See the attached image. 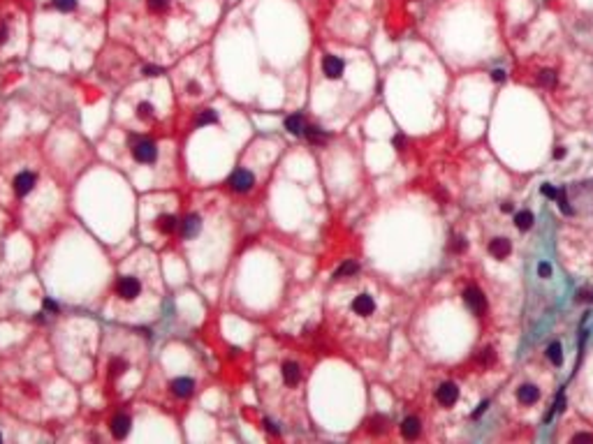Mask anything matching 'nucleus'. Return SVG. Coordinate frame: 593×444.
Instances as JSON below:
<instances>
[{"mask_svg": "<svg viewBox=\"0 0 593 444\" xmlns=\"http://www.w3.org/2000/svg\"><path fill=\"white\" fill-rule=\"evenodd\" d=\"M510 250H512V245H510L508 238H494L489 243V252H491V257H496V259H505L510 254Z\"/></svg>", "mask_w": 593, "mask_h": 444, "instance_id": "2eb2a0df", "label": "nucleus"}, {"mask_svg": "<svg viewBox=\"0 0 593 444\" xmlns=\"http://www.w3.org/2000/svg\"><path fill=\"white\" fill-rule=\"evenodd\" d=\"M139 291H141V285H139V280H137L135 275H123V278H118V282H116V294L121 296L123 301H135L137 296H139Z\"/></svg>", "mask_w": 593, "mask_h": 444, "instance_id": "f03ea898", "label": "nucleus"}, {"mask_svg": "<svg viewBox=\"0 0 593 444\" xmlns=\"http://www.w3.org/2000/svg\"><path fill=\"white\" fill-rule=\"evenodd\" d=\"M35 180H38V178H35L33 171H21V174H16V176H14V183H12V188H14L16 197H26L28 192H33Z\"/></svg>", "mask_w": 593, "mask_h": 444, "instance_id": "20e7f679", "label": "nucleus"}, {"mask_svg": "<svg viewBox=\"0 0 593 444\" xmlns=\"http://www.w3.org/2000/svg\"><path fill=\"white\" fill-rule=\"evenodd\" d=\"M343 69H346V63H343L338 55H325L322 58V72L327 74L329 79H338L343 74Z\"/></svg>", "mask_w": 593, "mask_h": 444, "instance_id": "6e6552de", "label": "nucleus"}, {"mask_svg": "<svg viewBox=\"0 0 593 444\" xmlns=\"http://www.w3.org/2000/svg\"><path fill=\"white\" fill-rule=\"evenodd\" d=\"M463 301H466V305L473 310L475 314H482L487 310V301H484V294H482L477 287H468L466 291H463Z\"/></svg>", "mask_w": 593, "mask_h": 444, "instance_id": "39448f33", "label": "nucleus"}, {"mask_svg": "<svg viewBox=\"0 0 593 444\" xmlns=\"http://www.w3.org/2000/svg\"><path fill=\"white\" fill-rule=\"evenodd\" d=\"M144 74L146 77H160V74H165V67H160V65H144Z\"/></svg>", "mask_w": 593, "mask_h": 444, "instance_id": "c85d7f7f", "label": "nucleus"}, {"mask_svg": "<svg viewBox=\"0 0 593 444\" xmlns=\"http://www.w3.org/2000/svg\"><path fill=\"white\" fill-rule=\"evenodd\" d=\"M517 398H519V402H524V405H533V402L540 398V391H537V386H533V384H524V386L517 388Z\"/></svg>", "mask_w": 593, "mask_h": 444, "instance_id": "dca6fc26", "label": "nucleus"}, {"mask_svg": "<svg viewBox=\"0 0 593 444\" xmlns=\"http://www.w3.org/2000/svg\"><path fill=\"white\" fill-rule=\"evenodd\" d=\"M371 423H373V425H371V430H373V433H383V428H385V425H383V423H385L383 416H375Z\"/></svg>", "mask_w": 593, "mask_h": 444, "instance_id": "72a5a7b5", "label": "nucleus"}, {"mask_svg": "<svg viewBox=\"0 0 593 444\" xmlns=\"http://www.w3.org/2000/svg\"><path fill=\"white\" fill-rule=\"evenodd\" d=\"M227 185L234 190V192H248V190L255 185V176H253L248 169H237L227 178Z\"/></svg>", "mask_w": 593, "mask_h": 444, "instance_id": "7ed1b4c3", "label": "nucleus"}, {"mask_svg": "<svg viewBox=\"0 0 593 444\" xmlns=\"http://www.w3.org/2000/svg\"><path fill=\"white\" fill-rule=\"evenodd\" d=\"M280 375H283V382L287 384V386L299 384V379H301V370L294 361H285V363L280 365Z\"/></svg>", "mask_w": 593, "mask_h": 444, "instance_id": "f8f14e48", "label": "nucleus"}, {"mask_svg": "<svg viewBox=\"0 0 593 444\" xmlns=\"http://www.w3.org/2000/svg\"><path fill=\"white\" fill-rule=\"evenodd\" d=\"M264 430H266V433H269V435H274V437H278V435H280L278 425H276V423H274V421H271V419H264Z\"/></svg>", "mask_w": 593, "mask_h": 444, "instance_id": "2f4dec72", "label": "nucleus"}, {"mask_svg": "<svg viewBox=\"0 0 593 444\" xmlns=\"http://www.w3.org/2000/svg\"><path fill=\"white\" fill-rule=\"evenodd\" d=\"M514 227L522 229V231L531 229V227H533V213L531 211H519L517 215H514Z\"/></svg>", "mask_w": 593, "mask_h": 444, "instance_id": "aec40b11", "label": "nucleus"}, {"mask_svg": "<svg viewBox=\"0 0 593 444\" xmlns=\"http://www.w3.org/2000/svg\"><path fill=\"white\" fill-rule=\"evenodd\" d=\"M487 407H489V402H487V400H484V402H482V405H480V407H477V410H475V412H473V419H477V416H480V414H482V412H484V410H487Z\"/></svg>", "mask_w": 593, "mask_h": 444, "instance_id": "a19ab883", "label": "nucleus"}, {"mask_svg": "<svg viewBox=\"0 0 593 444\" xmlns=\"http://www.w3.org/2000/svg\"><path fill=\"white\" fill-rule=\"evenodd\" d=\"M394 146H397L399 151H403V146H406V137H403V134H397V137H394Z\"/></svg>", "mask_w": 593, "mask_h": 444, "instance_id": "4c0bfd02", "label": "nucleus"}, {"mask_svg": "<svg viewBox=\"0 0 593 444\" xmlns=\"http://www.w3.org/2000/svg\"><path fill=\"white\" fill-rule=\"evenodd\" d=\"M563 155H565V148H563V146L554 148V157H556V160H561V157H563Z\"/></svg>", "mask_w": 593, "mask_h": 444, "instance_id": "79ce46f5", "label": "nucleus"}, {"mask_svg": "<svg viewBox=\"0 0 593 444\" xmlns=\"http://www.w3.org/2000/svg\"><path fill=\"white\" fill-rule=\"evenodd\" d=\"M537 81H540L542 86H547V88L556 86V72H554V69H542V72L537 74Z\"/></svg>", "mask_w": 593, "mask_h": 444, "instance_id": "5701e85b", "label": "nucleus"}, {"mask_svg": "<svg viewBox=\"0 0 593 444\" xmlns=\"http://www.w3.org/2000/svg\"><path fill=\"white\" fill-rule=\"evenodd\" d=\"M491 79L494 81H505V72L503 69H496V72H491Z\"/></svg>", "mask_w": 593, "mask_h": 444, "instance_id": "58836bf2", "label": "nucleus"}, {"mask_svg": "<svg viewBox=\"0 0 593 444\" xmlns=\"http://www.w3.org/2000/svg\"><path fill=\"white\" fill-rule=\"evenodd\" d=\"M192 388H195V382H192L190 377H176V379H172V384H169V391H172L176 398H188L192 393Z\"/></svg>", "mask_w": 593, "mask_h": 444, "instance_id": "9b49d317", "label": "nucleus"}, {"mask_svg": "<svg viewBox=\"0 0 593 444\" xmlns=\"http://www.w3.org/2000/svg\"><path fill=\"white\" fill-rule=\"evenodd\" d=\"M51 5L61 12H75L77 9V0H51Z\"/></svg>", "mask_w": 593, "mask_h": 444, "instance_id": "393cba45", "label": "nucleus"}, {"mask_svg": "<svg viewBox=\"0 0 593 444\" xmlns=\"http://www.w3.org/2000/svg\"><path fill=\"white\" fill-rule=\"evenodd\" d=\"M556 201H559L561 211H563L565 215H570V213H572V208H570V203H568V197H565V190H559V197H556Z\"/></svg>", "mask_w": 593, "mask_h": 444, "instance_id": "cd10ccee", "label": "nucleus"}, {"mask_svg": "<svg viewBox=\"0 0 593 444\" xmlns=\"http://www.w3.org/2000/svg\"><path fill=\"white\" fill-rule=\"evenodd\" d=\"M357 271H360V264H357V262H346V264H341V266L336 268V273H334V280H341V278L355 275Z\"/></svg>", "mask_w": 593, "mask_h": 444, "instance_id": "412c9836", "label": "nucleus"}, {"mask_svg": "<svg viewBox=\"0 0 593 444\" xmlns=\"http://www.w3.org/2000/svg\"><path fill=\"white\" fill-rule=\"evenodd\" d=\"M130 425H132L130 416H128V414H116V416L112 419V425H109V428H112V435H114V437H116V439H123L128 433H130Z\"/></svg>", "mask_w": 593, "mask_h": 444, "instance_id": "9d476101", "label": "nucleus"}, {"mask_svg": "<svg viewBox=\"0 0 593 444\" xmlns=\"http://www.w3.org/2000/svg\"><path fill=\"white\" fill-rule=\"evenodd\" d=\"M304 137L309 139L311 143H325L329 139V134L325 132L322 127H318V125H306V130H304Z\"/></svg>", "mask_w": 593, "mask_h": 444, "instance_id": "a211bd4d", "label": "nucleus"}, {"mask_svg": "<svg viewBox=\"0 0 593 444\" xmlns=\"http://www.w3.org/2000/svg\"><path fill=\"white\" fill-rule=\"evenodd\" d=\"M130 148L132 157L137 162H141V164H153L155 157H158V148L149 137H130Z\"/></svg>", "mask_w": 593, "mask_h": 444, "instance_id": "f257e3e1", "label": "nucleus"}, {"mask_svg": "<svg viewBox=\"0 0 593 444\" xmlns=\"http://www.w3.org/2000/svg\"><path fill=\"white\" fill-rule=\"evenodd\" d=\"M572 439H577V442H593V435H588V433H577Z\"/></svg>", "mask_w": 593, "mask_h": 444, "instance_id": "e433bc0d", "label": "nucleus"}, {"mask_svg": "<svg viewBox=\"0 0 593 444\" xmlns=\"http://www.w3.org/2000/svg\"><path fill=\"white\" fill-rule=\"evenodd\" d=\"M547 359H549L551 363H556V365L563 363V351H561V342H551V345L547 347Z\"/></svg>", "mask_w": 593, "mask_h": 444, "instance_id": "4be33fe9", "label": "nucleus"}, {"mask_svg": "<svg viewBox=\"0 0 593 444\" xmlns=\"http://www.w3.org/2000/svg\"><path fill=\"white\" fill-rule=\"evenodd\" d=\"M0 442H3V435H0Z\"/></svg>", "mask_w": 593, "mask_h": 444, "instance_id": "c03bdc74", "label": "nucleus"}, {"mask_svg": "<svg viewBox=\"0 0 593 444\" xmlns=\"http://www.w3.org/2000/svg\"><path fill=\"white\" fill-rule=\"evenodd\" d=\"M109 370H112V375H123L128 370V361L125 359H114L112 363H109Z\"/></svg>", "mask_w": 593, "mask_h": 444, "instance_id": "a878e982", "label": "nucleus"}, {"mask_svg": "<svg viewBox=\"0 0 593 444\" xmlns=\"http://www.w3.org/2000/svg\"><path fill=\"white\" fill-rule=\"evenodd\" d=\"M5 40H7V28H5V23L0 21V44H5Z\"/></svg>", "mask_w": 593, "mask_h": 444, "instance_id": "ea45409f", "label": "nucleus"}, {"mask_svg": "<svg viewBox=\"0 0 593 444\" xmlns=\"http://www.w3.org/2000/svg\"><path fill=\"white\" fill-rule=\"evenodd\" d=\"M200 231H202V217L197 215V213L188 215L186 220L181 222V236H183V238H195Z\"/></svg>", "mask_w": 593, "mask_h": 444, "instance_id": "1a4fd4ad", "label": "nucleus"}, {"mask_svg": "<svg viewBox=\"0 0 593 444\" xmlns=\"http://www.w3.org/2000/svg\"><path fill=\"white\" fill-rule=\"evenodd\" d=\"M420 430H422L420 419H415V416H408V419H403V423H401V433H403V437L415 439L417 435H420Z\"/></svg>", "mask_w": 593, "mask_h": 444, "instance_id": "f3484780", "label": "nucleus"}, {"mask_svg": "<svg viewBox=\"0 0 593 444\" xmlns=\"http://www.w3.org/2000/svg\"><path fill=\"white\" fill-rule=\"evenodd\" d=\"M436 398H438V402H440V405H445V407L454 405V402H457V398H459V388H457V384H452V382L440 384L438 391H436Z\"/></svg>", "mask_w": 593, "mask_h": 444, "instance_id": "0eeeda50", "label": "nucleus"}, {"mask_svg": "<svg viewBox=\"0 0 593 444\" xmlns=\"http://www.w3.org/2000/svg\"><path fill=\"white\" fill-rule=\"evenodd\" d=\"M283 127L287 130L290 134H294V137H301L306 130V123H304V116L301 114H290L287 118L283 120Z\"/></svg>", "mask_w": 593, "mask_h": 444, "instance_id": "ddd939ff", "label": "nucleus"}, {"mask_svg": "<svg viewBox=\"0 0 593 444\" xmlns=\"http://www.w3.org/2000/svg\"><path fill=\"white\" fill-rule=\"evenodd\" d=\"M352 310H355V314H360V317H369V314H373L375 312L373 296H369V294L355 296V301H352Z\"/></svg>", "mask_w": 593, "mask_h": 444, "instance_id": "423d86ee", "label": "nucleus"}, {"mask_svg": "<svg viewBox=\"0 0 593 444\" xmlns=\"http://www.w3.org/2000/svg\"><path fill=\"white\" fill-rule=\"evenodd\" d=\"M186 88H188V92H190V95H200V92H202V86H200L197 81H188Z\"/></svg>", "mask_w": 593, "mask_h": 444, "instance_id": "f704fd0d", "label": "nucleus"}, {"mask_svg": "<svg viewBox=\"0 0 593 444\" xmlns=\"http://www.w3.org/2000/svg\"><path fill=\"white\" fill-rule=\"evenodd\" d=\"M452 250H454V252H463V250H466V238H461V236H454Z\"/></svg>", "mask_w": 593, "mask_h": 444, "instance_id": "473e14b6", "label": "nucleus"}, {"mask_svg": "<svg viewBox=\"0 0 593 444\" xmlns=\"http://www.w3.org/2000/svg\"><path fill=\"white\" fill-rule=\"evenodd\" d=\"M42 305H44V310H49V312H51V314H56L58 310H61V305H58V303H56V301H53V299H47V296H44Z\"/></svg>", "mask_w": 593, "mask_h": 444, "instance_id": "c756f323", "label": "nucleus"}, {"mask_svg": "<svg viewBox=\"0 0 593 444\" xmlns=\"http://www.w3.org/2000/svg\"><path fill=\"white\" fill-rule=\"evenodd\" d=\"M542 194H545V197H549V199H554V201H556V197H559V190H556L554 185L545 183V185H542Z\"/></svg>", "mask_w": 593, "mask_h": 444, "instance_id": "7c9ffc66", "label": "nucleus"}, {"mask_svg": "<svg viewBox=\"0 0 593 444\" xmlns=\"http://www.w3.org/2000/svg\"><path fill=\"white\" fill-rule=\"evenodd\" d=\"M178 225H181V222H178L174 215H169V213H163V215L155 217V229L163 231V234H174Z\"/></svg>", "mask_w": 593, "mask_h": 444, "instance_id": "4468645a", "label": "nucleus"}, {"mask_svg": "<svg viewBox=\"0 0 593 444\" xmlns=\"http://www.w3.org/2000/svg\"><path fill=\"white\" fill-rule=\"evenodd\" d=\"M218 123V114L213 109H202L200 116L195 118V127H204V125H215Z\"/></svg>", "mask_w": 593, "mask_h": 444, "instance_id": "6ab92c4d", "label": "nucleus"}, {"mask_svg": "<svg viewBox=\"0 0 593 444\" xmlns=\"http://www.w3.org/2000/svg\"><path fill=\"white\" fill-rule=\"evenodd\" d=\"M135 111H137V118L149 120L151 116H153V104H151V102H139Z\"/></svg>", "mask_w": 593, "mask_h": 444, "instance_id": "b1692460", "label": "nucleus"}, {"mask_svg": "<svg viewBox=\"0 0 593 444\" xmlns=\"http://www.w3.org/2000/svg\"><path fill=\"white\" fill-rule=\"evenodd\" d=\"M146 5H149V9L153 14H158V12H165V9L169 7V0H146Z\"/></svg>", "mask_w": 593, "mask_h": 444, "instance_id": "bb28decb", "label": "nucleus"}, {"mask_svg": "<svg viewBox=\"0 0 593 444\" xmlns=\"http://www.w3.org/2000/svg\"><path fill=\"white\" fill-rule=\"evenodd\" d=\"M591 301H593V291H591Z\"/></svg>", "mask_w": 593, "mask_h": 444, "instance_id": "37998d69", "label": "nucleus"}, {"mask_svg": "<svg viewBox=\"0 0 593 444\" xmlns=\"http://www.w3.org/2000/svg\"><path fill=\"white\" fill-rule=\"evenodd\" d=\"M537 273H540L542 278H549V275H551V266H549L547 262H542L540 266H537Z\"/></svg>", "mask_w": 593, "mask_h": 444, "instance_id": "c9c22d12", "label": "nucleus"}]
</instances>
